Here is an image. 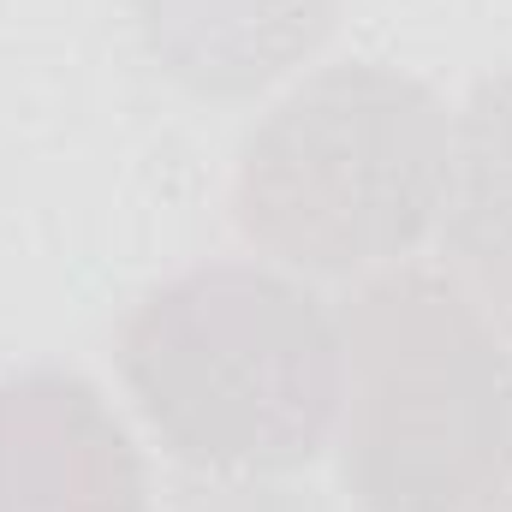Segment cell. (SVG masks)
Listing matches in <instances>:
<instances>
[{"label": "cell", "instance_id": "52a82bcc", "mask_svg": "<svg viewBox=\"0 0 512 512\" xmlns=\"http://www.w3.org/2000/svg\"><path fill=\"white\" fill-rule=\"evenodd\" d=\"M507 512H512V507H507Z\"/></svg>", "mask_w": 512, "mask_h": 512}, {"label": "cell", "instance_id": "8992f818", "mask_svg": "<svg viewBox=\"0 0 512 512\" xmlns=\"http://www.w3.org/2000/svg\"><path fill=\"white\" fill-rule=\"evenodd\" d=\"M441 239L471 304L512 334V72L483 78L459 108Z\"/></svg>", "mask_w": 512, "mask_h": 512}, {"label": "cell", "instance_id": "277c9868", "mask_svg": "<svg viewBox=\"0 0 512 512\" xmlns=\"http://www.w3.org/2000/svg\"><path fill=\"white\" fill-rule=\"evenodd\" d=\"M0 512H149L126 423L78 370L0 382Z\"/></svg>", "mask_w": 512, "mask_h": 512}, {"label": "cell", "instance_id": "3957f363", "mask_svg": "<svg viewBox=\"0 0 512 512\" xmlns=\"http://www.w3.org/2000/svg\"><path fill=\"white\" fill-rule=\"evenodd\" d=\"M453 131L429 84L346 60L304 78L239 149L233 221L304 274L393 262L441 215Z\"/></svg>", "mask_w": 512, "mask_h": 512}, {"label": "cell", "instance_id": "5b68a950", "mask_svg": "<svg viewBox=\"0 0 512 512\" xmlns=\"http://www.w3.org/2000/svg\"><path fill=\"white\" fill-rule=\"evenodd\" d=\"M340 0H131L149 60L191 96L268 90L334 30Z\"/></svg>", "mask_w": 512, "mask_h": 512}, {"label": "cell", "instance_id": "7a4b0ae2", "mask_svg": "<svg viewBox=\"0 0 512 512\" xmlns=\"http://www.w3.org/2000/svg\"><path fill=\"white\" fill-rule=\"evenodd\" d=\"M340 352V483L358 507H512V352L465 286L423 268L364 280Z\"/></svg>", "mask_w": 512, "mask_h": 512}, {"label": "cell", "instance_id": "6da1fadb", "mask_svg": "<svg viewBox=\"0 0 512 512\" xmlns=\"http://www.w3.org/2000/svg\"><path fill=\"white\" fill-rule=\"evenodd\" d=\"M120 376L161 447L197 471L310 465L340 417V322L256 262H203L120 328Z\"/></svg>", "mask_w": 512, "mask_h": 512}]
</instances>
